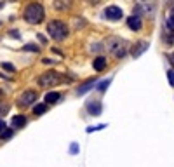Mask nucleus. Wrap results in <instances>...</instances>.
Returning a JSON list of instances; mask_svg holds the SVG:
<instances>
[{
  "instance_id": "nucleus-22",
  "label": "nucleus",
  "mask_w": 174,
  "mask_h": 167,
  "mask_svg": "<svg viewBox=\"0 0 174 167\" xmlns=\"http://www.w3.org/2000/svg\"><path fill=\"white\" fill-rule=\"evenodd\" d=\"M2 66H4V70H7V71H16L14 65H11V63H2Z\"/></svg>"
},
{
  "instance_id": "nucleus-5",
  "label": "nucleus",
  "mask_w": 174,
  "mask_h": 167,
  "mask_svg": "<svg viewBox=\"0 0 174 167\" xmlns=\"http://www.w3.org/2000/svg\"><path fill=\"white\" fill-rule=\"evenodd\" d=\"M37 101V92L35 91H25L19 97V103H21L23 106H30L33 103Z\"/></svg>"
},
{
  "instance_id": "nucleus-8",
  "label": "nucleus",
  "mask_w": 174,
  "mask_h": 167,
  "mask_svg": "<svg viewBox=\"0 0 174 167\" xmlns=\"http://www.w3.org/2000/svg\"><path fill=\"white\" fill-rule=\"evenodd\" d=\"M127 26H129L132 32L141 30V17H139V16H130V17H127Z\"/></svg>"
},
{
  "instance_id": "nucleus-15",
  "label": "nucleus",
  "mask_w": 174,
  "mask_h": 167,
  "mask_svg": "<svg viewBox=\"0 0 174 167\" xmlns=\"http://www.w3.org/2000/svg\"><path fill=\"white\" fill-rule=\"evenodd\" d=\"M45 110H47V106H45V104H37V106L33 108V112H35V115H42L44 112H45Z\"/></svg>"
},
{
  "instance_id": "nucleus-12",
  "label": "nucleus",
  "mask_w": 174,
  "mask_h": 167,
  "mask_svg": "<svg viewBox=\"0 0 174 167\" xmlns=\"http://www.w3.org/2000/svg\"><path fill=\"white\" fill-rule=\"evenodd\" d=\"M94 84H96V80H94V78L87 80L85 84H82V85L78 87V89H77V94H85L87 91H91V89L94 87Z\"/></svg>"
},
{
  "instance_id": "nucleus-26",
  "label": "nucleus",
  "mask_w": 174,
  "mask_h": 167,
  "mask_svg": "<svg viewBox=\"0 0 174 167\" xmlns=\"http://www.w3.org/2000/svg\"><path fill=\"white\" fill-rule=\"evenodd\" d=\"M4 129H6V124H4V120H0V134L4 132Z\"/></svg>"
},
{
  "instance_id": "nucleus-19",
  "label": "nucleus",
  "mask_w": 174,
  "mask_h": 167,
  "mask_svg": "<svg viewBox=\"0 0 174 167\" xmlns=\"http://www.w3.org/2000/svg\"><path fill=\"white\" fill-rule=\"evenodd\" d=\"M25 51H30V52H38V45H33V44H26V45H25Z\"/></svg>"
},
{
  "instance_id": "nucleus-21",
  "label": "nucleus",
  "mask_w": 174,
  "mask_h": 167,
  "mask_svg": "<svg viewBox=\"0 0 174 167\" xmlns=\"http://www.w3.org/2000/svg\"><path fill=\"white\" fill-rule=\"evenodd\" d=\"M167 78H169V84L174 87V70H169L167 71Z\"/></svg>"
},
{
  "instance_id": "nucleus-2",
  "label": "nucleus",
  "mask_w": 174,
  "mask_h": 167,
  "mask_svg": "<svg viewBox=\"0 0 174 167\" xmlns=\"http://www.w3.org/2000/svg\"><path fill=\"white\" fill-rule=\"evenodd\" d=\"M25 19L30 25H37L44 19V7L40 4H30L25 9Z\"/></svg>"
},
{
  "instance_id": "nucleus-27",
  "label": "nucleus",
  "mask_w": 174,
  "mask_h": 167,
  "mask_svg": "<svg viewBox=\"0 0 174 167\" xmlns=\"http://www.w3.org/2000/svg\"><path fill=\"white\" fill-rule=\"evenodd\" d=\"M44 63H45V65H51V63H54V59H47V58H45V59H44Z\"/></svg>"
},
{
  "instance_id": "nucleus-28",
  "label": "nucleus",
  "mask_w": 174,
  "mask_h": 167,
  "mask_svg": "<svg viewBox=\"0 0 174 167\" xmlns=\"http://www.w3.org/2000/svg\"><path fill=\"white\" fill-rule=\"evenodd\" d=\"M0 94H2V92H0Z\"/></svg>"
},
{
  "instance_id": "nucleus-23",
  "label": "nucleus",
  "mask_w": 174,
  "mask_h": 167,
  "mask_svg": "<svg viewBox=\"0 0 174 167\" xmlns=\"http://www.w3.org/2000/svg\"><path fill=\"white\" fill-rule=\"evenodd\" d=\"M70 153H71V155L78 153V145H77V143H71V146H70Z\"/></svg>"
},
{
  "instance_id": "nucleus-10",
  "label": "nucleus",
  "mask_w": 174,
  "mask_h": 167,
  "mask_svg": "<svg viewBox=\"0 0 174 167\" xmlns=\"http://www.w3.org/2000/svg\"><path fill=\"white\" fill-rule=\"evenodd\" d=\"M146 49H148V42H138L136 45L132 47V52H130V54H132L134 58H138V56H141Z\"/></svg>"
},
{
  "instance_id": "nucleus-14",
  "label": "nucleus",
  "mask_w": 174,
  "mask_h": 167,
  "mask_svg": "<svg viewBox=\"0 0 174 167\" xmlns=\"http://www.w3.org/2000/svg\"><path fill=\"white\" fill-rule=\"evenodd\" d=\"M54 7L56 9H59V11H65V9L70 7V4H68V2H54Z\"/></svg>"
},
{
  "instance_id": "nucleus-9",
  "label": "nucleus",
  "mask_w": 174,
  "mask_h": 167,
  "mask_svg": "<svg viewBox=\"0 0 174 167\" xmlns=\"http://www.w3.org/2000/svg\"><path fill=\"white\" fill-rule=\"evenodd\" d=\"M11 124H12V127H14V129H21V127H25V125H26V117H25V115H14Z\"/></svg>"
},
{
  "instance_id": "nucleus-6",
  "label": "nucleus",
  "mask_w": 174,
  "mask_h": 167,
  "mask_svg": "<svg viewBox=\"0 0 174 167\" xmlns=\"http://www.w3.org/2000/svg\"><path fill=\"white\" fill-rule=\"evenodd\" d=\"M104 16L108 17V19H112V21H117V19L122 17V9L117 6H108L104 9Z\"/></svg>"
},
{
  "instance_id": "nucleus-11",
  "label": "nucleus",
  "mask_w": 174,
  "mask_h": 167,
  "mask_svg": "<svg viewBox=\"0 0 174 167\" xmlns=\"http://www.w3.org/2000/svg\"><path fill=\"white\" fill-rule=\"evenodd\" d=\"M93 66H94V70H96V71H103L104 68H106V58L98 56V58L93 61Z\"/></svg>"
},
{
  "instance_id": "nucleus-17",
  "label": "nucleus",
  "mask_w": 174,
  "mask_h": 167,
  "mask_svg": "<svg viewBox=\"0 0 174 167\" xmlns=\"http://www.w3.org/2000/svg\"><path fill=\"white\" fill-rule=\"evenodd\" d=\"M108 85H110V78H106V80H103V82H99L98 84V91H101V92L106 91V87Z\"/></svg>"
},
{
  "instance_id": "nucleus-1",
  "label": "nucleus",
  "mask_w": 174,
  "mask_h": 167,
  "mask_svg": "<svg viewBox=\"0 0 174 167\" xmlns=\"http://www.w3.org/2000/svg\"><path fill=\"white\" fill-rule=\"evenodd\" d=\"M106 49L113 54L117 59H122L125 56V52H127V42L122 40V38H119V37H112V38H108V42H106Z\"/></svg>"
},
{
  "instance_id": "nucleus-3",
  "label": "nucleus",
  "mask_w": 174,
  "mask_h": 167,
  "mask_svg": "<svg viewBox=\"0 0 174 167\" xmlns=\"http://www.w3.org/2000/svg\"><path fill=\"white\" fill-rule=\"evenodd\" d=\"M47 32L54 40H63L68 35V26L63 21H51L47 25Z\"/></svg>"
},
{
  "instance_id": "nucleus-20",
  "label": "nucleus",
  "mask_w": 174,
  "mask_h": 167,
  "mask_svg": "<svg viewBox=\"0 0 174 167\" xmlns=\"http://www.w3.org/2000/svg\"><path fill=\"white\" fill-rule=\"evenodd\" d=\"M106 127V124H101V125H96V127H87V132L91 134V132H94V131H101Z\"/></svg>"
},
{
  "instance_id": "nucleus-24",
  "label": "nucleus",
  "mask_w": 174,
  "mask_h": 167,
  "mask_svg": "<svg viewBox=\"0 0 174 167\" xmlns=\"http://www.w3.org/2000/svg\"><path fill=\"white\" fill-rule=\"evenodd\" d=\"M167 26L171 28V30H174V16H169L167 17Z\"/></svg>"
},
{
  "instance_id": "nucleus-25",
  "label": "nucleus",
  "mask_w": 174,
  "mask_h": 167,
  "mask_svg": "<svg viewBox=\"0 0 174 167\" xmlns=\"http://www.w3.org/2000/svg\"><path fill=\"white\" fill-rule=\"evenodd\" d=\"M9 35H11L12 38H19V37H21V35L17 33V30H11V32H9Z\"/></svg>"
},
{
  "instance_id": "nucleus-7",
  "label": "nucleus",
  "mask_w": 174,
  "mask_h": 167,
  "mask_svg": "<svg viewBox=\"0 0 174 167\" xmlns=\"http://www.w3.org/2000/svg\"><path fill=\"white\" fill-rule=\"evenodd\" d=\"M101 110H103V106H101L99 101H89L87 103V112L91 115H94V117H99V115H101Z\"/></svg>"
},
{
  "instance_id": "nucleus-18",
  "label": "nucleus",
  "mask_w": 174,
  "mask_h": 167,
  "mask_svg": "<svg viewBox=\"0 0 174 167\" xmlns=\"http://www.w3.org/2000/svg\"><path fill=\"white\" fill-rule=\"evenodd\" d=\"M12 134H14V132H12L11 129H7V131H4V132L0 134V139H9V138H12Z\"/></svg>"
},
{
  "instance_id": "nucleus-4",
  "label": "nucleus",
  "mask_w": 174,
  "mask_h": 167,
  "mask_svg": "<svg viewBox=\"0 0 174 167\" xmlns=\"http://www.w3.org/2000/svg\"><path fill=\"white\" fill-rule=\"evenodd\" d=\"M61 82V77L59 73H56V71H45L42 75L38 77V85L42 87H51V85H56V84H59Z\"/></svg>"
},
{
  "instance_id": "nucleus-13",
  "label": "nucleus",
  "mask_w": 174,
  "mask_h": 167,
  "mask_svg": "<svg viewBox=\"0 0 174 167\" xmlns=\"http://www.w3.org/2000/svg\"><path fill=\"white\" fill-rule=\"evenodd\" d=\"M58 99H61V94L59 92H49L47 96H45V101L52 104V103H58Z\"/></svg>"
},
{
  "instance_id": "nucleus-16",
  "label": "nucleus",
  "mask_w": 174,
  "mask_h": 167,
  "mask_svg": "<svg viewBox=\"0 0 174 167\" xmlns=\"http://www.w3.org/2000/svg\"><path fill=\"white\" fill-rule=\"evenodd\" d=\"M7 112H9V104H7V103H2V101H0V117L7 115Z\"/></svg>"
}]
</instances>
